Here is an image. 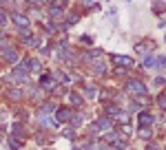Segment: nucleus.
Wrapping results in <instances>:
<instances>
[{
  "instance_id": "39448f33",
  "label": "nucleus",
  "mask_w": 166,
  "mask_h": 150,
  "mask_svg": "<svg viewBox=\"0 0 166 150\" xmlns=\"http://www.w3.org/2000/svg\"><path fill=\"white\" fill-rule=\"evenodd\" d=\"M40 84H42V88H53V77H51L49 73H44L42 80H40Z\"/></svg>"
},
{
  "instance_id": "4468645a",
  "label": "nucleus",
  "mask_w": 166,
  "mask_h": 150,
  "mask_svg": "<svg viewBox=\"0 0 166 150\" xmlns=\"http://www.w3.org/2000/svg\"><path fill=\"white\" fill-rule=\"evenodd\" d=\"M73 124H76V126L82 124V115H73Z\"/></svg>"
},
{
  "instance_id": "f257e3e1",
  "label": "nucleus",
  "mask_w": 166,
  "mask_h": 150,
  "mask_svg": "<svg viewBox=\"0 0 166 150\" xmlns=\"http://www.w3.org/2000/svg\"><path fill=\"white\" fill-rule=\"evenodd\" d=\"M126 91L131 93V95H144V93H146V86H144L142 82H137V80H131V82L126 84Z\"/></svg>"
},
{
  "instance_id": "dca6fc26",
  "label": "nucleus",
  "mask_w": 166,
  "mask_h": 150,
  "mask_svg": "<svg viewBox=\"0 0 166 150\" xmlns=\"http://www.w3.org/2000/svg\"><path fill=\"white\" fill-rule=\"evenodd\" d=\"M80 40H82V42H84V44H91V38H89V35H82V38H80Z\"/></svg>"
},
{
  "instance_id": "2eb2a0df",
  "label": "nucleus",
  "mask_w": 166,
  "mask_h": 150,
  "mask_svg": "<svg viewBox=\"0 0 166 150\" xmlns=\"http://www.w3.org/2000/svg\"><path fill=\"white\" fill-rule=\"evenodd\" d=\"M71 102H73V104H80L82 99H80V95H71Z\"/></svg>"
},
{
  "instance_id": "1a4fd4ad",
  "label": "nucleus",
  "mask_w": 166,
  "mask_h": 150,
  "mask_svg": "<svg viewBox=\"0 0 166 150\" xmlns=\"http://www.w3.org/2000/svg\"><path fill=\"white\" fill-rule=\"evenodd\" d=\"M11 133H13L16 137H22V135H24V130H22L20 124H13V126H11Z\"/></svg>"
},
{
  "instance_id": "6ab92c4d",
  "label": "nucleus",
  "mask_w": 166,
  "mask_h": 150,
  "mask_svg": "<svg viewBox=\"0 0 166 150\" xmlns=\"http://www.w3.org/2000/svg\"><path fill=\"white\" fill-rule=\"evenodd\" d=\"M31 2H33V5H38V2H40V0H31Z\"/></svg>"
},
{
  "instance_id": "0eeeda50",
  "label": "nucleus",
  "mask_w": 166,
  "mask_h": 150,
  "mask_svg": "<svg viewBox=\"0 0 166 150\" xmlns=\"http://www.w3.org/2000/svg\"><path fill=\"white\" fill-rule=\"evenodd\" d=\"M115 62H117V64H122V66H131V64H133L131 60L126 58V55H115Z\"/></svg>"
},
{
  "instance_id": "20e7f679",
  "label": "nucleus",
  "mask_w": 166,
  "mask_h": 150,
  "mask_svg": "<svg viewBox=\"0 0 166 150\" xmlns=\"http://www.w3.org/2000/svg\"><path fill=\"white\" fill-rule=\"evenodd\" d=\"M109 128H111V121H109L106 117H102V119L93 126V130H109Z\"/></svg>"
},
{
  "instance_id": "9b49d317",
  "label": "nucleus",
  "mask_w": 166,
  "mask_h": 150,
  "mask_svg": "<svg viewBox=\"0 0 166 150\" xmlns=\"http://www.w3.org/2000/svg\"><path fill=\"white\" fill-rule=\"evenodd\" d=\"M9 97H11V99H20V91H18V88L9 91Z\"/></svg>"
},
{
  "instance_id": "aec40b11",
  "label": "nucleus",
  "mask_w": 166,
  "mask_h": 150,
  "mask_svg": "<svg viewBox=\"0 0 166 150\" xmlns=\"http://www.w3.org/2000/svg\"><path fill=\"white\" fill-rule=\"evenodd\" d=\"M76 150H84V148H76Z\"/></svg>"
},
{
  "instance_id": "f3484780",
  "label": "nucleus",
  "mask_w": 166,
  "mask_h": 150,
  "mask_svg": "<svg viewBox=\"0 0 166 150\" xmlns=\"http://www.w3.org/2000/svg\"><path fill=\"white\" fill-rule=\"evenodd\" d=\"M5 22H7V16H5V13H0V24H5Z\"/></svg>"
},
{
  "instance_id": "a211bd4d",
  "label": "nucleus",
  "mask_w": 166,
  "mask_h": 150,
  "mask_svg": "<svg viewBox=\"0 0 166 150\" xmlns=\"http://www.w3.org/2000/svg\"><path fill=\"white\" fill-rule=\"evenodd\" d=\"M95 150H109V148H106L104 144H100V146H95Z\"/></svg>"
},
{
  "instance_id": "f03ea898",
  "label": "nucleus",
  "mask_w": 166,
  "mask_h": 150,
  "mask_svg": "<svg viewBox=\"0 0 166 150\" xmlns=\"http://www.w3.org/2000/svg\"><path fill=\"white\" fill-rule=\"evenodd\" d=\"M55 119H58L60 124L69 121V119H71V110H69V108H58V110H55Z\"/></svg>"
},
{
  "instance_id": "9d476101",
  "label": "nucleus",
  "mask_w": 166,
  "mask_h": 150,
  "mask_svg": "<svg viewBox=\"0 0 166 150\" xmlns=\"http://www.w3.org/2000/svg\"><path fill=\"white\" fill-rule=\"evenodd\" d=\"M9 148H13V150H18V148H20V139H9Z\"/></svg>"
},
{
  "instance_id": "f8f14e48",
  "label": "nucleus",
  "mask_w": 166,
  "mask_h": 150,
  "mask_svg": "<svg viewBox=\"0 0 166 150\" xmlns=\"http://www.w3.org/2000/svg\"><path fill=\"white\" fill-rule=\"evenodd\" d=\"M155 64H157V60H155V58H146V60H144V66H155Z\"/></svg>"
},
{
  "instance_id": "423d86ee",
  "label": "nucleus",
  "mask_w": 166,
  "mask_h": 150,
  "mask_svg": "<svg viewBox=\"0 0 166 150\" xmlns=\"http://www.w3.org/2000/svg\"><path fill=\"white\" fill-rule=\"evenodd\" d=\"M151 124H153V115L142 112V115H140V126H151Z\"/></svg>"
},
{
  "instance_id": "6e6552de",
  "label": "nucleus",
  "mask_w": 166,
  "mask_h": 150,
  "mask_svg": "<svg viewBox=\"0 0 166 150\" xmlns=\"http://www.w3.org/2000/svg\"><path fill=\"white\" fill-rule=\"evenodd\" d=\"M5 60H7L9 64H16V62H18V55H16L13 51H5Z\"/></svg>"
},
{
  "instance_id": "ddd939ff",
  "label": "nucleus",
  "mask_w": 166,
  "mask_h": 150,
  "mask_svg": "<svg viewBox=\"0 0 166 150\" xmlns=\"http://www.w3.org/2000/svg\"><path fill=\"white\" fill-rule=\"evenodd\" d=\"M157 102H160V106L166 110V95H160V99H157Z\"/></svg>"
},
{
  "instance_id": "7ed1b4c3",
  "label": "nucleus",
  "mask_w": 166,
  "mask_h": 150,
  "mask_svg": "<svg viewBox=\"0 0 166 150\" xmlns=\"http://www.w3.org/2000/svg\"><path fill=\"white\" fill-rule=\"evenodd\" d=\"M11 20H13V22H16L18 27H22V29H24L27 24H29V20H27L24 16H20V13H11Z\"/></svg>"
}]
</instances>
